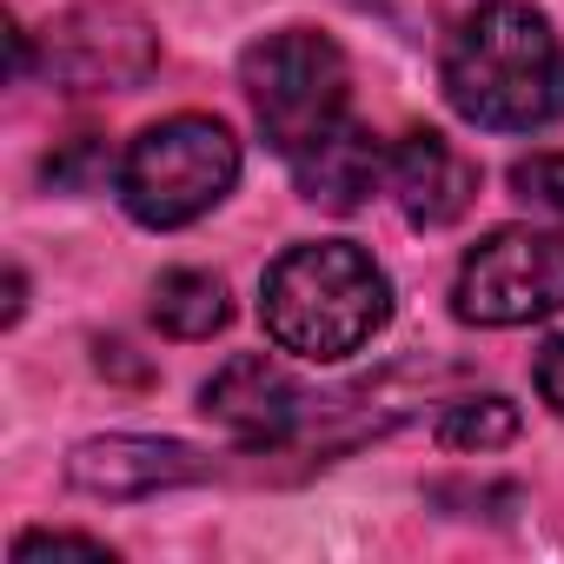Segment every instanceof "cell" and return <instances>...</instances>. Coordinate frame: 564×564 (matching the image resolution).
Instances as JSON below:
<instances>
[{"instance_id":"2e32d148","label":"cell","mask_w":564,"mask_h":564,"mask_svg":"<svg viewBox=\"0 0 564 564\" xmlns=\"http://www.w3.org/2000/svg\"><path fill=\"white\" fill-rule=\"evenodd\" d=\"M538 392H544V405L564 419V339H551V346L538 352Z\"/></svg>"},{"instance_id":"4fadbf2b","label":"cell","mask_w":564,"mask_h":564,"mask_svg":"<svg viewBox=\"0 0 564 564\" xmlns=\"http://www.w3.org/2000/svg\"><path fill=\"white\" fill-rule=\"evenodd\" d=\"M511 186H518L524 206L564 219V153H531V160H518V166H511Z\"/></svg>"},{"instance_id":"ba28073f","label":"cell","mask_w":564,"mask_h":564,"mask_svg":"<svg viewBox=\"0 0 564 564\" xmlns=\"http://www.w3.org/2000/svg\"><path fill=\"white\" fill-rule=\"evenodd\" d=\"M386 186H392L399 213H405L412 226L432 232V226L465 219V206L478 199V166H471L445 133L419 127V133H405V140L392 147V160H386Z\"/></svg>"},{"instance_id":"3957f363","label":"cell","mask_w":564,"mask_h":564,"mask_svg":"<svg viewBox=\"0 0 564 564\" xmlns=\"http://www.w3.org/2000/svg\"><path fill=\"white\" fill-rule=\"evenodd\" d=\"M239 180V140L226 120L173 113L147 127L120 160V199L140 226H186L213 213Z\"/></svg>"},{"instance_id":"277c9868","label":"cell","mask_w":564,"mask_h":564,"mask_svg":"<svg viewBox=\"0 0 564 564\" xmlns=\"http://www.w3.org/2000/svg\"><path fill=\"white\" fill-rule=\"evenodd\" d=\"M239 80H246L259 133L286 160H300L319 133H333L346 120V94H352L346 54L313 28H286V34H265L259 47H246Z\"/></svg>"},{"instance_id":"5bb4252c","label":"cell","mask_w":564,"mask_h":564,"mask_svg":"<svg viewBox=\"0 0 564 564\" xmlns=\"http://www.w3.org/2000/svg\"><path fill=\"white\" fill-rule=\"evenodd\" d=\"M34 557H94V564H113V551L100 538H74V531H28L14 544V564H34Z\"/></svg>"},{"instance_id":"30bf717a","label":"cell","mask_w":564,"mask_h":564,"mask_svg":"<svg viewBox=\"0 0 564 564\" xmlns=\"http://www.w3.org/2000/svg\"><path fill=\"white\" fill-rule=\"evenodd\" d=\"M386 160H392V153H379V140H372L366 127L339 120L333 133H319V140L293 160V173H300V193H306L313 206H326V213H359V206L372 199V186L386 180Z\"/></svg>"},{"instance_id":"9c48e42d","label":"cell","mask_w":564,"mask_h":564,"mask_svg":"<svg viewBox=\"0 0 564 564\" xmlns=\"http://www.w3.org/2000/svg\"><path fill=\"white\" fill-rule=\"evenodd\" d=\"M67 478H74L80 491H94V498H147V491L206 478V465H199V452L180 445V438H133V432H113V438L74 445Z\"/></svg>"},{"instance_id":"7c38bea8","label":"cell","mask_w":564,"mask_h":564,"mask_svg":"<svg viewBox=\"0 0 564 564\" xmlns=\"http://www.w3.org/2000/svg\"><path fill=\"white\" fill-rule=\"evenodd\" d=\"M518 438V405L511 399H498V392H478V399H458V405H445V419H438V445L445 452H498V445H511Z\"/></svg>"},{"instance_id":"52a82bcc","label":"cell","mask_w":564,"mask_h":564,"mask_svg":"<svg viewBox=\"0 0 564 564\" xmlns=\"http://www.w3.org/2000/svg\"><path fill=\"white\" fill-rule=\"evenodd\" d=\"M199 405H206L213 425H226V432L246 438V445H286L293 425H300V412H306V399H300V386L286 379V366H272L265 352L226 359V366L206 379Z\"/></svg>"},{"instance_id":"5b68a950","label":"cell","mask_w":564,"mask_h":564,"mask_svg":"<svg viewBox=\"0 0 564 564\" xmlns=\"http://www.w3.org/2000/svg\"><path fill=\"white\" fill-rule=\"evenodd\" d=\"M564 306V232L498 226L485 232L452 286V313L465 326H531Z\"/></svg>"},{"instance_id":"8fae6325","label":"cell","mask_w":564,"mask_h":564,"mask_svg":"<svg viewBox=\"0 0 564 564\" xmlns=\"http://www.w3.org/2000/svg\"><path fill=\"white\" fill-rule=\"evenodd\" d=\"M226 286L213 272H193V265H180V272H160V286H153V326L166 333V339H213L219 326H226Z\"/></svg>"},{"instance_id":"6da1fadb","label":"cell","mask_w":564,"mask_h":564,"mask_svg":"<svg viewBox=\"0 0 564 564\" xmlns=\"http://www.w3.org/2000/svg\"><path fill=\"white\" fill-rule=\"evenodd\" d=\"M445 100L485 133H531L564 113V41L524 0H491L445 41Z\"/></svg>"},{"instance_id":"8992f818","label":"cell","mask_w":564,"mask_h":564,"mask_svg":"<svg viewBox=\"0 0 564 564\" xmlns=\"http://www.w3.org/2000/svg\"><path fill=\"white\" fill-rule=\"evenodd\" d=\"M160 41L127 0H87L47 34V74L74 94H127L153 74Z\"/></svg>"},{"instance_id":"9a60e30c","label":"cell","mask_w":564,"mask_h":564,"mask_svg":"<svg viewBox=\"0 0 564 564\" xmlns=\"http://www.w3.org/2000/svg\"><path fill=\"white\" fill-rule=\"evenodd\" d=\"M100 160H107V153H100V140H74L61 160H47V180H54V186H74V180H87Z\"/></svg>"},{"instance_id":"7a4b0ae2","label":"cell","mask_w":564,"mask_h":564,"mask_svg":"<svg viewBox=\"0 0 564 564\" xmlns=\"http://www.w3.org/2000/svg\"><path fill=\"white\" fill-rule=\"evenodd\" d=\"M259 319L279 352L352 359L392 319V286L372 265V252H359L346 239H313V246H293L272 259Z\"/></svg>"}]
</instances>
